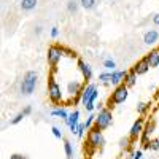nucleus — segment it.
Instances as JSON below:
<instances>
[{"label":"nucleus","mask_w":159,"mask_h":159,"mask_svg":"<svg viewBox=\"0 0 159 159\" xmlns=\"http://www.w3.org/2000/svg\"><path fill=\"white\" fill-rule=\"evenodd\" d=\"M105 145V139H103V134L102 130H99L97 127H91L88 130V135H86V151L89 154H92L94 151L103 148Z\"/></svg>","instance_id":"nucleus-1"},{"label":"nucleus","mask_w":159,"mask_h":159,"mask_svg":"<svg viewBox=\"0 0 159 159\" xmlns=\"http://www.w3.org/2000/svg\"><path fill=\"white\" fill-rule=\"evenodd\" d=\"M129 96V88L123 83V84H119V86H115L113 92H111V96L108 97V102H107V108L113 110L115 105H119V103H123Z\"/></svg>","instance_id":"nucleus-2"},{"label":"nucleus","mask_w":159,"mask_h":159,"mask_svg":"<svg viewBox=\"0 0 159 159\" xmlns=\"http://www.w3.org/2000/svg\"><path fill=\"white\" fill-rule=\"evenodd\" d=\"M62 56H64V46H61V45H51L48 48L46 59H48V64L51 67V73H54L57 70V64L61 62Z\"/></svg>","instance_id":"nucleus-3"},{"label":"nucleus","mask_w":159,"mask_h":159,"mask_svg":"<svg viewBox=\"0 0 159 159\" xmlns=\"http://www.w3.org/2000/svg\"><path fill=\"white\" fill-rule=\"evenodd\" d=\"M48 97L52 103H61L64 100V94H62V89H61V84L56 81L54 75H49L48 78Z\"/></svg>","instance_id":"nucleus-4"},{"label":"nucleus","mask_w":159,"mask_h":159,"mask_svg":"<svg viewBox=\"0 0 159 159\" xmlns=\"http://www.w3.org/2000/svg\"><path fill=\"white\" fill-rule=\"evenodd\" d=\"M37 81H38L37 72H34V70L25 72V75H24V78H22V83H21V94H22V96H30L32 92L35 91Z\"/></svg>","instance_id":"nucleus-5"},{"label":"nucleus","mask_w":159,"mask_h":159,"mask_svg":"<svg viewBox=\"0 0 159 159\" xmlns=\"http://www.w3.org/2000/svg\"><path fill=\"white\" fill-rule=\"evenodd\" d=\"M113 121V113L110 108H100L99 113L96 115V121H94V126L92 127H97L99 130H105V129H108L110 124Z\"/></svg>","instance_id":"nucleus-6"},{"label":"nucleus","mask_w":159,"mask_h":159,"mask_svg":"<svg viewBox=\"0 0 159 159\" xmlns=\"http://www.w3.org/2000/svg\"><path fill=\"white\" fill-rule=\"evenodd\" d=\"M84 89V84L80 83V81H69L67 83V94L70 96V99H73V103L75 102H81V92Z\"/></svg>","instance_id":"nucleus-7"},{"label":"nucleus","mask_w":159,"mask_h":159,"mask_svg":"<svg viewBox=\"0 0 159 159\" xmlns=\"http://www.w3.org/2000/svg\"><path fill=\"white\" fill-rule=\"evenodd\" d=\"M154 127H156V121H154V119H147V121H145L143 132H142V135H140L142 145H147L150 142V135L154 132Z\"/></svg>","instance_id":"nucleus-8"},{"label":"nucleus","mask_w":159,"mask_h":159,"mask_svg":"<svg viewBox=\"0 0 159 159\" xmlns=\"http://www.w3.org/2000/svg\"><path fill=\"white\" fill-rule=\"evenodd\" d=\"M143 126H145V119L143 118H137V121L132 124V127L129 130V137L132 140H137L142 135V132H143Z\"/></svg>","instance_id":"nucleus-9"},{"label":"nucleus","mask_w":159,"mask_h":159,"mask_svg":"<svg viewBox=\"0 0 159 159\" xmlns=\"http://www.w3.org/2000/svg\"><path fill=\"white\" fill-rule=\"evenodd\" d=\"M96 91H97V86L92 84V83H89V84L84 86V89L81 92V103H83V107H86V105H88V102L92 99V96H94Z\"/></svg>","instance_id":"nucleus-10"},{"label":"nucleus","mask_w":159,"mask_h":159,"mask_svg":"<svg viewBox=\"0 0 159 159\" xmlns=\"http://www.w3.org/2000/svg\"><path fill=\"white\" fill-rule=\"evenodd\" d=\"M78 70L81 72V76L86 80V81H89V80L92 78V67L83 59H78Z\"/></svg>","instance_id":"nucleus-11"},{"label":"nucleus","mask_w":159,"mask_h":159,"mask_svg":"<svg viewBox=\"0 0 159 159\" xmlns=\"http://www.w3.org/2000/svg\"><path fill=\"white\" fill-rule=\"evenodd\" d=\"M67 126L70 127V132L72 134H76V127H78V123H80V111L78 110H73L70 115H69V118H67Z\"/></svg>","instance_id":"nucleus-12"},{"label":"nucleus","mask_w":159,"mask_h":159,"mask_svg":"<svg viewBox=\"0 0 159 159\" xmlns=\"http://www.w3.org/2000/svg\"><path fill=\"white\" fill-rule=\"evenodd\" d=\"M132 70H134L137 75H145V73L150 70V64H148V61L145 59V57H142L139 62H135V65L132 67Z\"/></svg>","instance_id":"nucleus-13"},{"label":"nucleus","mask_w":159,"mask_h":159,"mask_svg":"<svg viewBox=\"0 0 159 159\" xmlns=\"http://www.w3.org/2000/svg\"><path fill=\"white\" fill-rule=\"evenodd\" d=\"M145 59L148 61L150 69H156V67H159V51H157V49H151L148 54L145 56Z\"/></svg>","instance_id":"nucleus-14"},{"label":"nucleus","mask_w":159,"mask_h":159,"mask_svg":"<svg viewBox=\"0 0 159 159\" xmlns=\"http://www.w3.org/2000/svg\"><path fill=\"white\" fill-rule=\"evenodd\" d=\"M159 42V32L157 30H148L147 34L143 35V43L145 45H154Z\"/></svg>","instance_id":"nucleus-15"},{"label":"nucleus","mask_w":159,"mask_h":159,"mask_svg":"<svg viewBox=\"0 0 159 159\" xmlns=\"http://www.w3.org/2000/svg\"><path fill=\"white\" fill-rule=\"evenodd\" d=\"M126 73H127V70H113L111 72V84H115V86L123 84Z\"/></svg>","instance_id":"nucleus-16"},{"label":"nucleus","mask_w":159,"mask_h":159,"mask_svg":"<svg viewBox=\"0 0 159 159\" xmlns=\"http://www.w3.org/2000/svg\"><path fill=\"white\" fill-rule=\"evenodd\" d=\"M135 83H137V73H135L134 70H129V72L126 73V76H124V84H126L127 88H134Z\"/></svg>","instance_id":"nucleus-17"},{"label":"nucleus","mask_w":159,"mask_h":159,"mask_svg":"<svg viewBox=\"0 0 159 159\" xmlns=\"http://www.w3.org/2000/svg\"><path fill=\"white\" fill-rule=\"evenodd\" d=\"M37 3H38V0H22L21 2V10L22 11H30V10H34L37 7Z\"/></svg>","instance_id":"nucleus-18"},{"label":"nucleus","mask_w":159,"mask_h":159,"mask_svg":"<svg viewBox=\"0 0 159 159\" xmlns=\"http://www.w3.org/2000/svg\"><path fill=\"white\" fill-rule=\"evenodd\" d=\"M119 148L121 150H126V151H130L132 150V139L127 135V137H123L119 140Z\"/></svg>","instance_id":"nucleus-19"},{"label":"nucleus","mask_w":159,"mask_h":159,"mask_svg":"<svg viewBox=\"0 0 159 159\" xmlns=\"http://www.w3.org/2000/svg\"><path fill=\"white\" fill-rule=\"evenodd\" d=\"M150 108H151V103H147V102H139L137 103V113L140 116L147 115V111H150Z\"/></svg>","instance_id":"nucleus-20"},{"label":"nucleus","mask_w":159,"mask_h":159,"mask_svg":"<svg viewBox=\"0 0 159 159\" xmlns=\"http://www.w3.org/2000/svg\"><path fill=\"white\" fill-rule=\"evenodd\" d=\"M51 116H59L61 119L67 121L69 113H67V110H65V108H56V110H52V111H51Z\"/></svg>","instance_id":"nucleus-21"},{"label":"nucleus","mask_w":159,"mask_h":159,"mask_svg":"<svg viewBox=\"0 0 159 159\" xmlns=\"http://www.w3.org/2000/svg\"><path fill=\"white\" fill-rule=\"evenodd\" d=\"M99 81H100L103 86H108V84H111V73H108V72L100 73V75H99Z\"/></svg>","instance_id":"nucleus-22"},{"label":"nucleus","mask_w":159,"mask_h":159,"mask_svg":"<svg viewBox=\"0 0 159 159\" xmlns=\"http://www.w3.org/2000/svg\"><path fill=\"white\" fill-rule=\"evenodd\" d=\"M80 5L84 10H94L97 5V0H80Z\"/></svg>","instance_id":"nucleus-23"},{"label":"nucleus","mask_w":159,"mask_h":159,"mask_svg":"<svg viewBox=\"0 0 159 159\" xmlns=\"http://www.w3.org/2000/svg\"><path fill=\"white\" fill-rule=\"evenodd\" d=\"M64 151H65V156H67V159H70L73 156V147H72V143L69 140H65L64 142Z\"/></svg>","instance_id":"nucleus-24"},{"label":"nucleus","mask_w":159,"mask_h":159,"mask_svg":"<svg viewBox=\"0 0 159 159\" xmlns=\"http://www.w3.org/2000/svg\"><path fill=\"white\" fill-rule=\"evenodd\" d=\"M143 148H147V150H159V137L154 139V140H150L147 145H143Z\"/></svg>","instance_id":"nucleus-25"},{"label":"nucleus","mask_w":159,"mask_h":159,"mask_svg":"<svg viewBox=\"0 0 159 159\" xmlns=\"http://www.w3.org/2000/svg\"><path fill=\"white\" fill-rule=\"evenodd\" d=\"M24 118H25V115H24L22 111H19V113H18V115H16L15 118H11V119H10V124H11V126H15V124L21 123V121H22Z\"/></svg>","instance_id":"nucleus-26"},{"label":"nucleus","mask_w":159,"mask_h":159,"mask_svg":"<svg viewBox=\"0 0 159 159\" xmlns=\"http://www.w3.org/2000/svg\"><path fill=\"white\" fill-rule=\"evenodd\" d=\"M103 67L107 69V70H111V72H113L115 67H116V62H115L113 59H105V61H103Z\"/></svg>","instance_id":"nucleus-27"},{"label":"nucleus","mask_w":159,"mask_h":159,"mask_svg":"<svg viewBox=\"0 0 159 159\" xmlns=\"http://www.w3.org/2000/svg\"><path fill=\"white\" fill-rule=\"evenodd\" d=\"M84 130H88V129H86V126H84V123H78V127H76V135H78L80 139H83Z\"/></svg>","instance_id":"nucleus-28"},{"label":"nucleus","mask_w":159,"mask_h":159,"mask_svg":"<svg viewBox=\"0 0 159 159\" xmlns=\"http://www.w3.org/2000/svg\"><path fill=\"white\" fill-rule=\"evenodd\" d=\"M94 121H96V115H92V113H91V115L88 116V119H86V123H84V126H86L88 130H89L92 126H94Z\"/></svg>","instance_id":"nucleus-29"},{"label":"nucleus","mask_w":159,"mask_h":159,"mask_svg":"<svg viewBox=\"0 0 159 159\" xmlns=\"http://www.w3.org/2000/svg\"><path fill=\"white\" fill-rule=\"evenodd\" d=\"M67 10H69L70 13H75V11L78 10V2H75V0L69 2V3H67Z\"/></svg>","instance_id":"nucleus-30"},{"label":"nucleus","mask_w":159,"mask_h":159,"mask_svg":"<svg viewBox=\"0 0 159 159\" xmlns=\"http://www.w3.org/2000/svg\"><path fill=\"white\" fill-rule=\"evenodd\" d=\"M51 132H52V135H54L56 139H62V130H61L59 127L52 126V127H51Z\"/></svg>","instance_id":"nucleus-31"},{"label":"nucleus","mask_w":159,"mask_h":159,"mask_svg":"<svg viewBox=\"0 0 159 159\" xmlns=\"http://www.w3.org/2000/svg\"><path fill=\"white\" fill-rule=\"evenodd\" d=\"M64 54L65 56H70V57H76V54H75L72 49H69V48H64Z\"/></svg>","instance_id":"nucleus-32"},{"label":"nucleus","mask_w":159,"mask_h":159,"mask_svg":"<svg viewBox=\"0 0 159 159\" xmlns=\"http://www.w3.org/2000/svg\"><path fill=\"white\" fill-rule=\"evenodd\" d=\"M142 157H143L142 150H139V151H135V153H132V159H142Z\"/></svg>","instance_id":"nucleus-33"},{"label":"nucleus","mask_w":159,"mask_h":159,"mask_svg":"<svg viewBox=\"0 0 159 159\" xmlns=\"http://www.w3.org/2000/svg\"><path fill=\"white\" fill-rule=\"evenodd\" d=\"M22 113H24L25 116H29V115L32 113V107H30V105H27V107H24V108H22Z\"/></svg>","instance_id":"nucleus-34"},{"label":"nucleus","mask_w":159,"mask_h":159,"mask_svg":"<svg viewBox=\"0 0 159 159\" xmlns=\"http://www.w3.org/2000/svg\"><path fill=\"white\" fill-rule=\"evenodd\" d=\"M151 21H153V24H154V25H159V13H156V15H153Z\"/></svg>","instance_id":"nucleus-35"},{"label":"nucleus","mask_w":159,"mask_h":159,"mask_svg":"<svg viewBox=\"0 0 159 159\" xmlns=\"http://www.w3.org/2000/svg\"><path fill=\"white\" fill-rule=\"evenodd\" d=\"M10 159H27L25 156H22V154H18V153H15V154H11L10 156Z\"/></svg>","instance_id":"nucleus-36"},{"label":"nucleus","mask_w":159,"mask_h":159,"mask_svg":"<svg viewBox=\"0 0 159 159\" xmlns=\"http://www.w3.org/2000/svg\"><path fill=\"white\" fill-rule=\"evenodd\" d=\"M57 35H59V29H57V27H52V29H51V37L56 38Z\"/></svg>","instance_id":"nucleus-37"},{"label":"nucleus","mask_w":159,"mask_h":159,"mask_svg":"<svg viewBox=\"0 0 159 159\" xmlns=\"http://www.w3.org/2000/svg\"><path fill=\"white\" fill-rule=\"evenodd\" d=\"M156 49H157V51H159V42H157V48H156Z\"/></svg>","instance_id":"nucleus-38"}]
</instances>
